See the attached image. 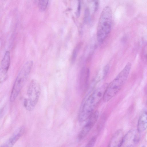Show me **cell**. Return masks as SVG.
Masks as SVG:
<instances>
[{"mask_svg":"<svg viewBox=\"0 0 147 147\" xmlns=\"http://www.w3.org/2000/svg\"><path fill=\"white\" fill-rule=\"evenodd\" d=\"M131 63H127L123 69L107 86L103 99L107 102L119 91L127 80L131 68Z\"/></svg>","mask_w":147,"mask_h":147,"instance_id":"2","label":"cell"},{"mask_svg":"<svg viewBox=\"0 0 147 147\" xmlns=\"http://www.w3.org/2000/svg\"><path fill=\"white\" fill-rule=\"evenodd\" d=\"M96 140L95 137H92L84 147H93Z\"/></svg>","mask_w":147,"mask_h":147,"instance_id":"14","label":"cell"},{"mask_svg":"<svg viewBox=\"0 0 147 147\" xmlns=\"http://www.w3.org/2000/svg\"><path fill=\"white\" fill-rule=\"evenodd\" d=\"M41 92L40 86L35 80H32L28 87L27 97L24 101V106L29 111L34 109L38 101Z\"/></svg>","mask_w":147,"mask_h":147,"instance_id":"5","label":"cell"},{"mask_svg":"<svg viewBox=\"0 0 147 147\" xmlns=\"http://www.w3.org/2000/svg\"><path fill=\"white\" fill-rule=\"evenodd\" d=\"M112 21L111 9L109 7L106 6L102 11L98 24L97 36L99 43L102 42L110 32Z\"/></svg>","mask_w":147,"mask_h":147,"instance_id":"3","label":"cell"},{"mask_svg":"<svg viewBox=\"0 0 147 147\" xmlns=\"http://www.w3.org/2000/svg\"></svg>","mask_w":147,"mask_h":147,"instance_id":"19","label":"cell"},{"mask_svg":"<svg viewBox=\"0 0 147 147\" xmlns=\"http://www.w3.org/2000/svg\"><path fill=\"white\" fill-rule=\"evenodd\" d=\"M140 133L137 130L129 131L124 136L119 147H134L139 141Z\"/></svg>","mask_w":147,"mask_h":147,"instance_id":"6","label":"cell"},{"mask_svg":"<svg viewBox=\"0 0 147 147\" xmlns=\"http://www.w3.org/2000/svg\"><path fill=\"white\" fill-rule=\"evenodd\" d=\"M95 9H94V10H95V11H96L97 10V9H98V1H96L95 2Z\"/></svg>","mask_w":147,"mask_h":147,"instance_id":"17","label":"cell"},{"mask_svg":"<svg viewBox=\"0 0 147 147\" xmlns=\"http://www.w3.org/2000/svg\"><path fill=\"white\" fill-rule=\"evenodd\" d=\"M108 85L105 84L95 90L86 99L79 114L78 120L82 122L88 119L102 98Z\"/></svg>","mask_w":147,"mask_h":147,"instance_id":"1","label":"cell"},{"mask_svg":"<svg viewBox=\"0 0 147 147\" xmlns=\"http://www.w3.org/2000/svg\"><path fill=\"white\" fill-rule=\"evenodd\" d=\"M147 129V112L142 113L140 116L138 121L137 130L141 133Z\"/></svg>","mask_w":147,"mask_h":147,"instance_id":"10","label":"cell"},{"mask_svg":"<svg viewBox=\"0 0 147 147\" xmlns=\"http://www.w3.org/2000/svg\"><path fill=\"white\" fill-rule=\"evenodd\" d=\"M48 3V0L39 1L38 5L39 9L41 11H43L45 10L47 6Z\"/></svg>","mask_w":147,"mask_h":147,"instance_id":"12","label":"cell"},{"mask_svg":"<svg viewBox=\"0 0 147 147\" xmlns=\"http://www.w3.org/2000/svg\"><path fill=\"white\" fill-rule=\"evenodd\" d=\"M79 46L80 45H78L74 49L73 52L71 60L72 63L74 62L76 58L77 53L79 50Z\"/></svg>","mask_w":147,"mask_h":147,"instance_id":"13","label":"cell"},{"mask_svg":"<svg viewBox=\"0 0 147 147\" xmlns=\"http://www.w3.org/2000/svg\"><path fill=\"white\" fill-rule=\"evenodd\" d=\"M10 63V56L9 52L7 51L1 61L0 69V81L3 82L6 79L7 74Z\"/></svg>","mask_w":147,"mask_h":147,"instance_id":"8","label":"cell"},{"mask_svg":"<svg viewBox=\"0 0 147 147\" xmlns=\"http://www.w3.org/2000/svg\"><path fill=\"white\" fill-rule=\"evenodd\" d=\"M78 5L77 9L76 12V15L77 17H79L80 15L81 12V5L80 1H78Z\"/></svg>","mask_w":147,"mask_h":147,"instance_id":"15","label":"cell"},{"mask_svg":"<svg viewBox=\"0 0 147 147\" xmlns=\"http://www.w3.org/2000/svg\"><path fill=\"white\" fill-rule=\"evenodd\" d=\"M124 136L122 130L117 131L113 136L107 147H119Z\"/></svg>","mask_w":147,"mask_h":147,"instance_id":"9","label":"cell"},{"mask_svg":"<svg viewBox=\"0 0 147 147\" xmlns=\"http://www.w3.org/2000/svg\"><path fill=\"white\" fill-rule=\"evenodd\" d=\"M33 61H28L24 65L19 72L13 86L10 97L11 102L14 101L26 82L32 67Z\"/></svg>","mask_w":147,"mask_h":147,"instance_id":"4","label":"cell"},{"mask_svg":"<svg viewBox=\"0 0 147 147\" xmlns=\"http://www.w3.org/2000/svg\"><path fill=\"white\" fill-rule=\"evenodd\" d=\"M21 132L19 131L12 136L2 147H11L18 140L21 135Z\"/></svg>","mask_w":147,"mask_h":147,"instance_id":"11","label":"cell"},{"mask_svg":"<svg viewBox=\"0 0 147 147\" xmlns=\"http://www.w3.org/2000/svg\"><path fill=\"white\" fill-rule=\"evenodd\" d=\"M99 113L98 111L94 112L89 118L88 120L78 135V139L80 140L84 139L87 135L97 121Z\"/></svg>","mask_w":147,"mask_h":147,"instance_id":"7","label":"cell"},{"mask_svg":"<svg viewBox=\"0 0 147 147\" xmlns=\"http://www.w3.org/2000/svg\"></svg>","mask_w":147,"mask_h":147,"instance_id":"18","label":"cell"},{"mask_svg":"<svg viewBox=\"0 0 147 147\" xmlns=\"http://www.w3.org/2000/svg\"><path fill=\"white\" fill-rule=\"evenodd\" d=\"M109 69V65H106L104 67L103 70V75L104 77H105L108 73Z\"/></svg>","mask_w":147,"mask_h":147,"instance_id":"16","label":"cell"}]
</instances>
